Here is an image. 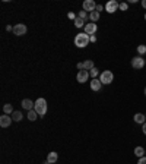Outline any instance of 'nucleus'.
I'll list each match as a JSON object with an SVG mask.
<instances>
[{"instance_id": "21", "label": "nucleus", "mask_w": 146, "mask_h": 164, "mask_svg": "<svg viewBox=\"0 0 146 164\" xmlns=\"http://www.w3.org/2000/svg\"><path fill=\"white\" fill-rule=\"evenodd\" d=\"M12 119H13V122H21L22 120V113L18 112V110H15L13 114H12Z\"/></svg>"}, {"instance_id": "19", "label": "nucleus", "mask_w": 146, "mask_h": 164, "mask_svg": "<svg viewBox=\"0 0 146 164\" xmlns=\"http://www.w3.org/2000/svg\"><path fill=\"white\" fill-rule=\"evenodd\" d=\"M28 119L31 120V122H35V120L38 119V113H36L35 110H29L28 112Z\"/></svg>"}, {"instance_id": "12", "label": "nucleus", "mask_w": 146, "mask_h": 164, "mask_svg": "<svg viewBox=\"0 0 146 164\" xmlns=\"http://www.w3.org/2000/svg\"><path fill=\"white\" fill-rule=\"evenodd\" d=\"M133 120H134L137 125H143V123L146 122V116L145 114H142V113H136L134 117H133Z\"/></svg>"}, {"instance_id": "31", "label": "nucleus", "mask_w": 146, "mask_h": 164, "mask_svg": "<svg viewBox=\"0 0 146 164\" xmlns=\"http://www.w3.org/2000/svg\"><path fill=\"white\" fill-rule=\"evenodd\" d=\"M6 31H7V32H10V31H13V27H10V25H7V27H6Z\"/></svg>"}, {"instance_id": "32", "label": "nucleus", "mask_w": 146, "mask_h": 164, "mask_svg": "<svg viewBox=\"0 0 146 164\" xmlns=\"http://www.w3.org/2000/svg\"><path fill=\"white\" fill-rule=\"evenodd\" d=\"M96 41V37L95 35H91V43H95Z\"/></svg>"}, {"instance_id": "11", "label": "nucleus", "mask_w": 146, "mask_h": 164, "mask_svg": "<svg viewBox=\"0 0 146 164\" xmlns=\"http://www.w3.org/2000/svg\"><path fill=\"white\" fill-rule=\"evenodd\" d=\"M32 107H35V103H32V100H29V98H25V100H22V109H25V110H32Z\"/></svg>"}, {"instance_id": "20", "label": "nucleus", "mask_w": 146, "mask_h": 164, "mask_svg": "<svg viewBox=\"0 0 146 164\" xmlns=\"http://www.w3.org/2000/svg\"><path fill=\"white\" fill-rule=\"evenodd\" d=\"M83 65H85V70H88V72H89L91 69H94V67H95L94 62H92L91 59H89V60H85V62H83Z\"/></svg>"}, {"instance_id": "15", "label": "nucleus", "mask_w": 146, "mask_h": 164, "mask_svg": "<svg viewBox=\"0 0 146 164\" xmlns=\"http://www.w3.org/2000/svg\"><path fill=\"white\" fill-rule=\"evenodd\" d=\"M13 105L12 104H5L3 105V113H5V114H7V116H12V114H13Z\"/></svg>"}, {"instance_id": "2", "label": "nucleus", "mask_w": 146, "mask_h": 164, "mask_svg": "<svg viewBox=\"0 0 146 164\" xmlns=\"http://www.w3.org/2000/svg\"><path fill=\"white\" fill-rule=\"evenodd\" d=\"M34 110L38 113V116H45L47 114V110H48V107H47V101L44 100V98H38L35 101V107H34Z\"/></svg>"}, {"instance_id": "35", "label": "nucleus", "mask_w": 146, "mask_h": 164, "mask_svg": "<svg viewBox=\"0 0 146 164\" xmlns=\"http://www.w3.org/2000/svg\"><path fill=\"white\" fill-rule=\"evenodd\" d=\"M145 95H146V87H145Z\"/></svg>"}, {"instance_id": "17", "label": "nucleus", "mask_w": 146, "mask_h": 164, "mask_svg": "<svg viewBox=\"0 0 146 164\" xmlns=\"http://www.w3.org/2000/svg\"><path fill=\"white\" fill-rule=\"evenodd\" d=\"M73 23H75V27H76V28H82V27L85 28V25H86V23H85V21H83V19H80L79 16L75 19V22H73Z\"/></svg>"}, {"instance_id": "26", "label": "nucleus", "mask_w": 146, "mask_h": 164, "mask_svg": "<svg viewBox=\"0 0 146 164\" xmlns=\"http://www.w3.org/2000/svg\"><path fill=\"white\" fill-rule=\"evenodd\" d=\"M104 9H105V6H102V5H96V9H95V10H96V12L99 13V12H102Z\"/></svg>"}, {"instance_id": "24", "label": "nucleus", "mask_w": 146, "mask_h": 164, "mask_svg": "<svg viewBox=\"0 0 146 164\" xmlns=\"http://www.w3.org/2000/svg\"><path fill=\"white\" fill-rule=\"evenodd\" d=\"M89 75L92 76V79H96V76H98V75H101V73H99V69L94 67V69H91V70H89Z\"/></svg>"}, {"instance_id": "36", "label": "nucleus", "mask_w": 146, "mask_h": 164, "mask_svg": "<svg viewBox=\"0 0 146 164\" xmlns=\"http://www.w3.org/2000/svg\"><path fill=\"white\" fill-rule=\"evenodd\" d=\"M145 19H146V13H145Z\"/></svg>"}, {"instance_id": "29", "label": "nucleus", "mask_w": 146, "mask_h": 164, "mask_svg": "<svg viewBox=\"0 0 146 164\" xmlns=\"http://www.w3.org/2000/svg\"><path fill=\"white\" fill-rule=\"evenodd\" d=\"M137 164H146V155H145V157H142V158H139Z\"/></svg>"}, {"instance_id": "4", "label": "nucleus", "mask_w": 146, "mask_h": 164, "mask_svg": "<svg viewBox=\"0 0 146 164\" xmlns=\"http://www.w3.org/2000/svg\"><path fill=\"white\" fill-rule=\"evenodd\" d=\"M26 31H28V28H26V25H25V23H16V25L13 27V34L15 35H18V37L25 35V34H26Z\"/></svg>"}, {"instance_id": "27", "label": "nucleus", "mask_w": 146, "mask_h": 164, "mask_svg": "<svg viewBox=\"0 0 146 164\" xmlns=\"http://www.w3.org/2000/svg\"><path fill=\"white\" fill-rule=\"evenodd\" d=\"M67 18H69V19H72L73 22H75V19H76V18H78V16L75 15V13H73V12H70V13H69V15H67Z\"/></svg>"}, {"instance_id": "8", "label": "nucleus", "mask_w": 146, "mask_h": 164, "mask_svg": "<svg viewBox=\"0 0 146 164\" xmlns=\"http://www.w3.org/2000/svg\"><path fill=\"white\" fill-rule=\"evenodd\" d=\"M88 79H89V72L88 70H79L78 72V75H76V81L79 82V84H85V82H88Z\"/></svg>"}, {"instance_id": "3", "label": "nucleus", "mask_w": 146, "mask_h": 164, "mask_svg": "<svg viewBox=\"0 0 146 164\" xmlns=\"http://www.w3.org/2000/svg\"><path fill=\"white\" fill-rule=\"evenodd\" d=\"M99 81H101L102 85H108V84H111L114 81V73L111 70H104L99 75Z\"/></svg>"}, {"instance_id": "1", "label": "nucleus", "mask_w": 146, "mask_h": 164, "mask_svg": "<svg viewBox=\"0 0 146 164\" xmlns=\"http://www.w3.org/2000/svg\"><path fill=\"white\" fill-rule=\"evenodd\" d=\"M89 43H91V37L88 34H85V32H80V34H78L75 37V45L79 47V48H85Z\"/></svg>"}, {"instance_id": "6", "label": "nucleus", "mask_w": 146, "mask_h": 164, "mask_svg": "<svg viewBox=\"0 0 146 164\" xmlns=\"http://www.w3.org/2000/svg\"><path fill=\"white\" fill-rule=\"evenodd\" d=\"M118 6H120L118 2H116V0H109V2L105 3V10H107L108 13H114V12H117Z\"/></svg>"}, {"instance_id": "5", "label": "nucleus", "mask_w": 146, "mask_h": 164, "mask_svg": "<svg viewBox=\"0 0 146 164\" xmlns=\"http://www.w3.org/2000/svg\"><path fill=\"white\" fill-rule=\"evenodd\" d=\"M145 65H146L145 59L142 56H136V57L131 59V66H133V69H142Z\"/></svg>"}, {"instance_id": "16", "label": "nucleus", "mask_w": 146, "mask_h": 164, "mask_svg": "<svg viewBox=\"0 0 146 164\" xmlns=\"http://www.w3.org/2000/svg\"><path fill=\"white\" fill-rule=\"evenodd\" d=\"M145 154H146V149H143L142 147H136V148H134V155L137 157V158L145 157Z\"/></svg>"}, {"instance_id": "38", "label": "nucleus", "mask_w": 146, "mask_h": 164, "mask_svg": "<svg viewBox=\"0 0 146 164\" xmlns=\"http://www.w3.org/2000/svg\"><path fill=\"white\" fill-rule=\"evenodd\" d=\"M145 155H146V154H145Z\"/></svg>"}, {"instance_id": "34", "label": "nucleus", "mask_w": 146, "mask_h": 164, "mask_svg": "<svg viewBox=\"0 0 146 164\" xmlns=\"http://www.w3.org/2000/svg\"><path fill=\"white\" fill-rule=\"evenodd\" d=\"M43 164H51V163H48V161H47V160H45V161H44Z\"/></svg>"}, {"instance_id": "22", "label": "nucleus", "mask_w": 146, "mask_h": 164, "mask_svg": "<svg viewBox=\"0 0 146 164\" xmlns=\"http://www.w3.org/2000/svg\"><path fill=\"white\" fill-rule=\"evenodd\" d=\"M79 18H80V19H83V21L86 22V21H89V13H88V12H85V10L82 9V10L79 12Z\"/></svg>"}, {"instance_id": "10", "label": "nucleus", "mask_w": 146, "mask_h": 164, "mask_svg": "<svg viewBox=\"0 0 146 164\" xmlns=\"http://www.w3.org/2000/svg\"><path fill=\"white\" fill-rule=\"evenodd\" d=\"M96 30H98V27H96V23H94V22L86 23V25H85V34H88L89 37L94 35L95 32H96Z\"/></svg>"}, {"instance_id": "37", "label": "nucleus", "mask_w": 146, "mask_h": 164, "mask_svg": "<svg viewBox=\"0 0 146 164\" xmlns=\"http://www.w3.org/2000/svg\"><path fill=\"white\" fill-rule=\"evenodd\" d=\"M145 116H146V113H145Z\"/></svg>"}, {"instance_id": "33", "label": "nucleus", "mask_w": 146, "mask_h": 164, "mask_svg": "<svg viewBox=\"0 0 146 164\" xmlns=\"http://www.w3.org/2000/svg\"><path fill=\"white\" fill-rule=\"evenodd\" d=\"M142 6L146 9V0H143V2H142Z\"/></svg>"}, {"instance_id": "25", "label": "nucleus", "mask_w": 146, "mask_h": 164, "mask_svg": "<svg viewBox=\"0 0 146 164\" xmlns=\"http://www.w3.org/2000/svg\"><path fill=\"white\" fill-rule=\"evenodd\" d=\"M118 9H120V10H123V12H126V10L129 9V3H126V2H123V3H120V6H118Z\"/></svg>"}, {"instance_id": "14", "label": "nucleus", "mask_w": 146, "mask_h": 164, "mask_svg": "<svg viewBox=\"0 0 146 164\" xmlns=\"http://www.w3.org/2000/svg\"><path fill=\"white\" fill-rule=\"evenodd\" d=\"M57 160H58V155H57V152H48V155H47V161L51 164H56L57 163Z\"/></svg>"}, {"instance_id": "7", "label": "nucleus", "mask_w": 146, "mask_h": 164, "mask_svg": "<svg viewBox=\"0 0 146 164\" xmlns=\"http://www.w3.org/2000/svg\"><path fill=\"white\" fill-rule=\"evenodd\" d=\"M82 8L85 12H95V9H96V3H95L94 0H85L83 2V5H82Z\"/></svg>"}, {"instance_id": "28", "label": "nucleus", "mask_w": 146, "mask_h": 164, "mask_svg": "<svg viewBox=\"0 0 146 164\" xmlns=\"http://www.w3.org/2000/svg\"><path fill=\"white\" fill-rule=\"evenodd\" d=\"M76 66H78V69H79V70H83V69H85V65H83V62H79V63H78Z\"/></svg>"}, {"instance_id": "23", "label": "nucleus", "mask_w": 146, "mask_h": 164, "mask_svg": "<svg viewBox=\"0 0 146 164\" xmlns=\"http://www.w3.org/2000/svg\"><path fill=\"white\" fill-rule=\"evenodd\" d=\"M137 54H139V56H143V54H146V45L145 44L137 45Z\"/></svg>"}, {"instance_id": "30", "label": "nucleus", "mask_w": 146, "mask_h": 164, "mask_svg": "<svg viewBox=\"0 0 146 164\" xmlns=\"http://www.w3.org/2000/svg\"><path fill=\"white\" fill-rule=\"evenodd\" d=\"M142 130H143V134L146 135V122L143 123V125H142Z\"/></svg>"}, {"instance_id": "9", "label": "nucleus", "mask_w": 146, "mask_h": 164, "mask_svg": "<svg viewBox=\"0 0 146 164\" xmlns=\"http://www.w3.org/2000/svg\"><path fill=\"white\" fill-rule=\"evenodd\" d=\"M12 122H13V119H12V116H7V114H3V116L0 117V126H2V127H9L10 125H12Z\"/></svg>"}, {"instance_id": "13", "label": "nucleus", "mask_w": 146, "mask_h": 164, "mask_svg": "<svg viewBox=\"0 0 146 164\" xmlns=\"http://www.w3.org/2000/svg\"><path fill=\"white\" fill-rule=\"evenodd\" d=\"M101 87H102V84H101V81H99V79H92V81H91V90H92V91H95V92H96V91L101 90Z\"/></svg>"}, {"instance_id": "18", "label": "nucleus", "mask_w": 146, "mask_h": 164, "mask_svg": "<svg viewBox=\"0 0 146 164\" xmlns=\"http://www.w3.org/2000/svg\"><path fill=\"white\" fill-rule=\"evenodd\" d=\"M98 19H99V13H98V12H96V10H95V12H91V13H89V21H91V22H96V21H98Z\"/></svg>"}]
</instances>
